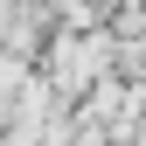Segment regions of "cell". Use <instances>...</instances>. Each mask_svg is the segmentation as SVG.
<instances>
[{"instance_id":"obj_1","label":"cell","mask_w":146,"mask_h":146,"mask_svg":"<svg viewBox=\"0 0 146 146\" xmlns=\"http://www.w3.org/2000/svg\"><path fill=\"white\" fill-rule=\"evenodd\" d=\"M49 77H56L63 98H77V90H90L98 77H111V35L104 28H70L56 42V56H49Z\"/></svg>"}]
</instances>
